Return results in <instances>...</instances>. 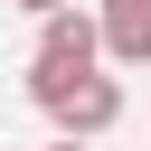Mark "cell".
I'll use <instances>...</instances> for the list:
<instances>
[{
  "label": "cell",
  "mask_w": 151,
  "mask_h": 151,
  "mask_svg": "<svg viewBox=\"0 0 151 151\" xmlns=\"http://www.w3.org/2000/svg\"><path fill=\"white\" fill-rule=\"evenodd\" d=\"M38 151H94V142H85V132H57V142H38Z\"/></svg>",
  "instance_id": "5"
},
{
  "label": "cell",
  "mask_w": 151,
  "mask_h": 151,
  "mask_svg": "<svg viewBox=\"0 0 151 151\" xmlns=\"http://www.w3.org/2000/svg\"><path fill=\"white\" fill-rule=\"evenodd\" d=\"M38 47L47 57H76V66H104V9H47L38 19Z\"/></svg>",
  "instance_id": "2"
},
{
  "label": "cell",
  "mask_w": 151,
  "mask_h": 151,
  "mask_svg": "<svg viewBox=\"0 0 151 151\" xmlns=\"http://www.w3.org/2000/svg\"><path fill=\"white\" fill-rule=\"evenodd\" d=\"M9 9H28V19H47V9H76V0H9Z\"/></svg>",
  "instance_id": "4"
},
{
  "label": "cell",
  "mask_w": 151,
  "mask_h": 151,
  "mask_svg": "<svg viewBox=\"0 0 151 151\" xmlns=\"http://www.w3.org/2000/svg\"><path fill=\"white\" fill-rule=\"evenodd\" d=\"M47 123H57V132H85V142H104V132L123 123V76H94V66H85V76H76V85L47 104Z\"/></svg>",
  "instance_id": "1"
},
{
  "label": "cell",
  "mask_w": 151,
  "mask_h": 151,
  "mask_svg": "<svg viewBox=\"0 0 151 151\" xmlns=\"http://www.w3.org/2000/svg\"><path fill=\"white\" fill-rule=\"evenodd\" d=\"M94 9H104V57L151 66V0H94Z\"/></svg>",
  "instance_id": "3"
}]
</instances>
